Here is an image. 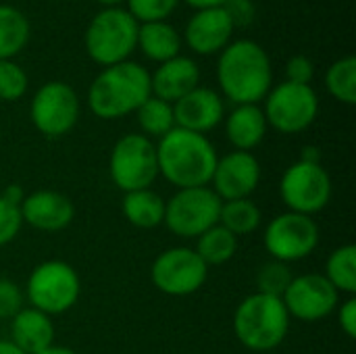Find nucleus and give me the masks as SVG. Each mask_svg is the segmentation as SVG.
<instances>
[{"mask_svg":"<svg viewBox=\"0 0 356 354\" xmlns=\"http://www.w3.org/2000/svg\"><path fill=\"white\" fill-rule=\"evenodd\" d=\"M319 244V225L313 217L300 213H282L271 219L263 234V246L273 261L292 265L315 252Z\"/></svg>","mask_w":356,"mask_h":354,"instance_id":"nucleus-12","label":"nucleus"},{"mask_svg":"<svg viewBox=\"0 0 356 354\" xmlns=\"http://www.w3.org/2000/svg\"><path fill=\"white\" fill-rule=\"evenodd\" d=\"M300 161L305 163H321V152L317 146H305L300 152Z\"/></svg>","mask_w":356,"mask_h":354,"instance_id":"nucleus-39","label":"nucleus"},{"mask_svg":"<svg viewBox=\"0 0 356 354\" xmlns=\"http://www.w3.org/2000/svg\"><path fill=\"white\" fill-rule=\"evenodd\" d=\"M327 92L342 104L353 106L356 102V56L348 54L334 61L325 73Z\"/></svg>","mask_w":356,"mask_h":354,"instance_id":"nucleus-29","label":"nucleus"},{"mask_svg":"<svg viewBox=\"0 0 356 354\" xmlns=\"http://www.w3.org/2000/svg\"><path fill=\"white\" fill-rule=\"evenodd\" d=\"M334 184L321 163L296 161L280 179V198L290 213L313 217L332 200Z\"/></svg>","mask_w":356,"mask_h":354,"instance_id":"nucleus-10","label":"nucleus"},{"mask_svg":"<svg viewBox=\"0 0 356 354\" xmlns=\"http://www.w3.org/2000/svg\"><path fill=\"white\" fill-rule=\"evenodd\" d=\"M21 227H23V219L19 207L6 202L0 196V248L10 244L19 236Z\"/></svg>","mask_w":356,"mask_h":354,"instance_id":"nucleus-33","label":"nucleus"},{"mask_svg":"<svg viewBox=\"0 0 356 354\" xmlns=\"http://www.w3.org/2000/svg\"><path fill=\"white\" fill-rule=\"evenodd\" d=\"M267 125L280 134H300L309 129L319 115V96L313 86L282 81L269 90L263 106Z\"/></svg>","mask_w":356,"mask_h":354,"instance_id":"nucleus-9","label":"nucleus"},{"mask_svg":"<svg viewBox=\"0 0 356 354\" xmlns=\"http://www.w3.org/2000/svg\"><path fill=\"white\" fill-rule=\"evenodd\" d=\"M338 321H340V330L344 332V336H348L350 340L356 338V298L348 296L342 305H338Z\"/></svg>","mask_w":356,"mask_h":354,"instance_id":"nucleus-37","label":"nucleus"},{"mask_svg":"<svg viewBox=\"0 0 356 354\" xmlns=\"http://www.w3.org/2000/svg\"><path fill=\"white\" fill-rule=\"evenodd\" d=\"M123 217L138 230H154L165 219V198L152 188L127 192L121 204Z\"/></svg>","mask_w":356,"mask_h":354,"instance_id":"nucleus-23","label":"nucleus"},{"mask_svg":"<svg viewBox=\"0 0 356 354\" xmlns=\"http://www.w3.org/2000/svg\"><path fill=\"white\" fill-rule=\"evenodd\" d=\"M261 219H263V213L250 198L221 202L219 225H223L236 238L257 232L259 225H261Z\"/></svg>","mask_w":356,"mask_h":354,"instance_id":"nucleus-27","label":"nucleus"},{"mask_svg":"<svg viewBox=\"0 0 356 354\" xmlns=\"http://www.w3.org/2000/svg\"><path fill=\"white\" fill-rule=\"evenodd\" d=\"M23 294L29 307L50 317L63 315L77 305L81 294V280L73 265L52 259L33 267Z\"/></svg>","mask_w":356,"mask_h":354,"instance_id":"nucleus-6","label":"nucleus"},{"mask_svg":"<svg viewBox=\"0 0 356 354\" xmlns=\"http://www.w3.org/2000/svg\"><path fill=\"white\" fill-rule=\"evenodd\" d=\"M29 79L25 69L15 61H0V100L15 102L27 92Z\"/></svg>","mask_w":356,"mask_h":354,"instance_id":"nucleus-31","label":"nucleus"},{"mask_svg":"<svg viewBox=\"0 0 356 354\" xmlns=\"http://www.w3.org/2000/svg\"><path fill=\"white\" fill-rule=\"evenodd\" d=\"M323 277L336 288L338 294L355 296L356 292V246L344 244L336 248L325 263Z\"/></svg>","mask_w":356,"mask_h":354,"instance_id":"nucleus-26","label":"nucleus"},{"mask_svg":"<svg viewBox=\"0 0 356 354\" xmlns=\"http://www.w3.org/2000/svg\"><path fill=\"white\" fill-rule=\"evenodd\" d=\"M200 86V67L194 58L177 54L171 61H165L150 73V92L152 96L175 104L179 98L190 94Z\"/></svg>","mask_w":356,"mask_h":354,"instance_id":"nucleus-19","label":"nucleus"},{"mask_svg":"<svg viewBox=\"0 0 356 354\" xmlns=\"http://www.w3.org/2000/svg\"><path fill=\"white\" fill-rule=\"evenodd\" d=\"M209 277V267L190 246H173L163 250L152 267V286L167 296H190L198 292Z\"/></svg>","mask_w":356,"mask_h":354,"instance_id":"nucleus-13","label":"nucleus"},{"mask_svg":"<svg viewBox=\"0 0 356 354\" xmlns=\"http://www.w3.org/2000/svg\"><path fill=\"white\" fill-rule=\"evenodd\" d=\"M234 23L223 6L196 10L184 29V42L196 54L209 56L221 52L234 35Z\"/></svg>","mask_w":356,"mask_h":354,"instance_id":"nucleus-17","label":"nucleus"},{"mask_svg":"<svg viewBox=\"0 0 356 354\" xmlns=\"http://www.w3.org/2000/svg\"><path fill=\"white\" fill-rule=\"evenodd\" d=\"M108 173L121 192H136L152 188L159 177L156 144L142 134L121 136L108 159Z\"/></svg>","mask_w":356,"mask_h":354,"instance_id":"nucleus-7","label":"nucleus"},{"mask_svg":"<svg viewBox=\"0 0 356 354\" xmlns=\"http://www.w3.org/2000/svg\"><path fill=\"white\" fill-rule=\"evenodd\" d=\"M225 13L229 15L234 27H250L257 19V10L252 0H227L223 4Z\"/></svg>","mask_w":356,"mask_h":354,"instance_id":"nucleus-36","label":"nucleus"},{"mask_svg":"<svg viewBox=\"0 0 356 354\" xmlns=\"http://www.w3.org/2000/svg\"><path fill=\"white\" fill-rule=\"evenodd\" d=\"M181 0H127V10L138 23L167 21Z\"/></svg>","mask_w":356,"mask_h":354,"instance_id":"nucleus-32","label":"nucleus"},{"mask_svg":"<svg viewBox=\"0 0 356 354\" xmlns=\"http://www.w3.org/2000/svg\"><path fill=\"white\" fill-rule=\"evenodd\" d=\"M282 303L290 319L317 323L327 319L338 309L340 294L323 277V273H305L292 277L288 290L282 296Z\"/></svg>","mask_w":356,"mask_h":354,"instance_id":"nucleus-14","label":"nucleus"},{"mask_svg":"<svg viewBox=\"0 0 356 354\" xmlns=\"http://www.w3.org/2000/svg\"><path fill=\"white\" fill-rule=\"evenodd\" d=\"M221 198L209 188H186L177 190L165 200L163 225L177 238L196 240L207 230L219 223Z\"/></svg>","mask_w":356,"mask_h":354,"instance_id":"nucleus-8","label":"nucleus"},{"mask_svg":"<svg viewBox=\"0 0 356 354\" xmlns=\"http://www.w3.org/2000/svg\"><path fill=\"white\" fill-rule=\"evenodd\" d=\"M238 240L232 232H227L223 225H213L211 230H207L202 236L196 238V255L202 259V263L207 267L213 265H223L227 261H232L238 252Z\"/></svg>","mask_w":356,"mask_h":354,"instance_id":"nucleus-25","label":"nucleus"},{"mask_svg":"<svg viewBox=\"0 0 356 354\" xmlns=\"http://www.w3.org/2000/svg\"><path fill=\"white\" fill-rule=\"evenodd\" d=\"M6 202H10V204H21L23 202V198H25V194H23V190H21V186H17V184H10V186H6V190L0 194Z\"/></svg>","mask_w":356,"mask_h":354,"instance_id":"nucleus-38","label":"nucleus"},{"mask_svg":"<svg viewBox=\"0 0 356 354\" xmlns=\"http://www.w3.org/2000/svg\"><path fill=\"white\" fill-rule=\"evenodd\" d=\"M292 277H294V275H292V271H290V265L271 259V261L265 263V265L259 269V273H257V292L267 294V296L282 298L284 292L288 290Z\"/></svg>","mask_w":356,"mask_h":354,"instance_id":"nucleus-30","label":"nucleus"},{"mask_svg":"<svg viewBox=\"0 0 356 354\" xmlns=\"http://www.w3.org/2000/svg\"><path fill=\"white\" fill-rule=\"evenodd\" d=\"M261 184V163L252 152L234 150L225 156H219L213 177H211V190L225 200H240L250 198V194Z\"/></svg>","mask_w":356,"mask_h":354,"instance_id":"nucleus-15","label":"nucleus"},{"mask_svg":"<svg viewBox=\"0 0 356 354\" xmlns=\"http://www.w3.org/2000/svg\"><path fill=\"white\" fill-rule=\"evenodd\" d=\"M186 4H190L192 8L200 10V8H215V6H223L227 0H184Z\"/></svg>","mask_w":356,"mask_h":354,"instance_id":"nucleus-40","label":"nucleus"},{"mask_svg":"<svg viewBox=\"0 0 356 354\" xmlns=\"http://www.w3.org/2000/svg\"><path fill=\"white\" fill-rule=\"evenodd\" d=\"M150 96L148 69L140 63L123 61L104 67L94 77L88 90V104L98 119L113 121L136 113Z\"/></svg>","mask_w":356,"mask_h":354,"instance_id":"nucleus-3","label":"nucleus"},{"mask_svg":"<svg viewBox=\"0 0 356 354\" xmlns=\"http://www.w3.org/2000/svg\"><path fill=\"white\" fill-rule=\"evenodd\" d=\"M29 33L27 17L10 4H0V61H13L27 46Z\"/></svg>","mask_w":356,"mask_h":354,"instance_id":"nucleus-24","label":"nucleus"},{"mask_svg":"<svg viewBox=\"0 0 356 354\" xmlns=\"http://www.w3.org/2000/svg\"><path fill=\"white\" fill-rule=\"evenodd\" d=\"M54 321L50 315L23 307L10 319V342L25 354H38L54 344Z\"/></svg>","mask_w":356,"mask_h":354,"instance_id":"nucleus-20","label":"nucleus"},{"mask_svg":"<svg viewBox=\"0 0 356 354\" xmlns=\"http://www.w3.org/2000/svg\"><path fill=\"white\" fill-rule=\"evenodd\" d=\"M315 77V65L307 54H294L286 63V81L290 83H300V86H311Z\"/></svg>","mask_w":356,"mask_h":354,"instance_id":"nucleus-35","label":"nucleus"},{"mask_svg":"<svg viewBox=\"0 0 356 354\" xmlns=\"http://www.w3.org/2000/svg\"><path fill=\"white\" fill-rule=\"evenodd\" d=\"M138 27L140 23L127 8L113 6L96 13L83 38L88 56L102 69L129 61L131 52L138 48Z\"/></svg>","mask_w":356,"mask_h":354,"instance_id":"nucleus-5","label":"nucleus"},{"mask_svg":"<svg viewBox=\"0 0 356 354\" xmlns=\"http://www.w3.org/2000/svg\"><path fill=\"white\" fill-rule=\"evenodd\" d=\"M138 125L142 129V136L154 140H161L175 127V115H173V104L150 96L138 111H136Z\"/></svg>","mask_w":356,"mask_h":354,"instance_id":"nucleus-28","label":"nucleus"},{"mask_svg":"<svg viewBox=\"0 0 356 354\" xmlns=\"http://www.w3.org/2000/svg\"><path fill=\"white\" fill-rule=\"evenodd\" d=\"M23 303H25V294L19 288V284L0 277V321L13 319L23 309Z\"/></svg>","mask_w":356,"mask_h":354,"instance_id":"nucleus-34","label":"nucleus"},{"mask_svg":"<svg viewBox=\"0 0 356 354\" xmlns=\"http://www.w3.org/2000/svg\"><path fill=\"white\" fill-rule=\"evenodd\" d=\"M173 115L175 127L207 136L225 117L223 96L213 88L198 86L173 104Z\"/></svg>","mask_w":356,"mask_h":354,"instance_id":"nucleus-18","label":"nucleus"},{"mask_svg":"<svg viewBox=\"0 0 356 354\" xmlns=\"http://www.w3.org/2000/svg\"><path fill=\"white\" fill-rule=\"evenodd\" d=\"M217 161L219 154L213 142L202 134L173 127L167 136L156 140L159 175L177 190L209 186Z\"/></svg>","mask_w":356,"mask_h":354,"instance_id":"nucleus-2","label":"nucleus"},{"mask_svg":"<svg viewBox=\"0 0 356 354\" xmlns=\"http://www.w3.org/2000/svg\"><path fill=\"white\" fill-rule=\"evenodd\" d=\"M234 336L252 353L277 348L290 332V315L282 298L254 292L246 296L234 313Z\"/></svg>","mask_w":356,"mask_h":354,"instance_id":"nucleus-4","label":"nucleus"},{"mask_svg":"<svg viewBox=\"0 0 356 354\" xmlns=\"http://www.w3.org/2000/svg\"><path fill=\"white\" fill-rule=\"evenodd\" d=\"M79 113V96L65 81H48L40 86L29 104L33 127L50 140L67 136L77 125Z\"/></svg>","mask_w":356,"mask_h":354,"instance_id":"nucleus-11","label":"nucleus"},{"mask_svg":"<svg viewBox=\"0 0 356 354\" xmlns=\"http://www.w3.org/2000/svg\"><path fill=\"white\" fill-rule=\"evenodd\" d=\"M0 354H25L21 353L10 340H0Z\"/></svg>","mask_w":356,"mask_h":354,"instance_id":"nucleus-41","label":"nucleus"},{"mask_svg":"<svg viewBox=\"0 0 356 354\" xmlns=\"http://www.w3.org/2000/svg\"><path fill=\"white\" fill-rule=\"evenodd\" d=\"M138 48L142 54L150 61H156L159 65L165 61H171L181 50V35L173 25L167 21H152V23H140L138 27Z\"/></svg>","mask_w":356,"mask_h":354,"instance_id":"nucleus-22","label":"nucleus"},{"mask_svg":"<svg viewBox=\"0 0 356 354\" xmlns=\"http://www.w3.org/2000/svg\"><path fill=\"white\" fill-rule=\"evenodd\" d=\"M19 211L23 223L46 234L60 232L69 227L75 219V207L71 198L56 190H35L31 194H25Z\"/></svg>","mask_w":356,"mask_h":354,"instance_id":"nucleus-16","label":"nucleus"},{"mask_svg":"<svg viewBox=\"0 0 356 354\" xmlns=\"http://www.w3.org/2000/svg\"><path fill=\"white\" fill-rule=\"evenodd\" d=\"M221 94L238 104H259L273 88V67L267 50L254 40L229 42L217 58Z\"/></svg>","mask_w":356,"mask_h":354,"instance_id":"nucleus-1","label":"nucleus"},{"mask_svg":"<svg viewBox=\"0 0 356 354\" xmlns=\"http://www.w3.org/2000/svg\"><path fill=\"white\" fill-rule=\"evenodd\" d=\"M38 354H77L75 351H71V348H67V346H56V344H52L50 348H46V351H42V353Z\"/></svg>","mask_w":356,"mask_h":354,"instance_id":"nucleus-42","label":"nucleus"},{"mask_svg":"<svg viewBox=\"0 0 356 354\" xmlns=\"http://www.w3.org/2000/svg\"><path fill=\"white\" fill-rule=\"evenodd\" d=\"M267 119L259 104H238L225 117V136L234 150L252 152L267 136Z\"/></svg>","mask_w":356,"mask_h":354,"instance_id":"nucleus-21","label":"nucleus"},{"mask_svg":"<svg viewBox=\"0 0 356 354\" xmlns=\"http://www.w3.org/2000/svg\"><path fill=\"white\" fill-rule=\"evenodd\" d=\"M100 4H104V8H113V6H121L123 2H127V0H98Z\"/></svg>","mask_w":356,"mask_h":354,"instance_id":"nucleus-43","label":"nucleus"}]
</instances>
